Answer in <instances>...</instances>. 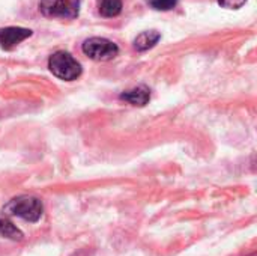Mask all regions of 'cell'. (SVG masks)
I'll use <instances>...</instances> for the list:
<instances>
[{"mask_svg": "<svg viewBox=\"0 0 257 256\" xmlns=\"http://www.w3.org/2000/svg\"><path fill=\"white\" fill-rule=\"evenodd\" d=\"M42 213H44V205L35 196H18L11 199L3 207V214L20 217L30 223L38 222L42 217Z\"/></svg>", "mask_w": 257, "mask_h": 256, "instance_id": "6da1fadb", "label": "cell"}, {"mask_svg": "<svg viewBox=\"0 0 257 256\" xmlns=\"http://www.w3.org/2000/svg\"><path fill=\"white\" fill-rule=\"evenodd\" d=\"M50 71L60 80L72 81L81 74V65L66 51H56L48 60Z\"/></svg>", "mask_w": 257, "mask_h": 256, "instance_id": "7a4b0ae2", "label": "cell"}, {"mask_svg": "<svg viewBox=\"0 0 257 256\" xmlns=\"http://www.w3.org/2000/svg\"><path fill=\"white\" fill-rule=\"evenodd\" d=\"M39 11L50 18L72 20L78 15L80 0H41Z\"/></svg>", "mask_w": 257, "mask_h": 256, "instance_id": "3957f363", "label": "cell"}, {"mask_svg": "<svg viewBox=\"0 0 257 256\" xmlns=\"http://www.w3.org/2000/svg\"><path fill=\"white\" fill-rule=\"evenodd\" d=\"M83 53L93 60H111L117 56L119 48L114 42L105 38H89L83 44Z\"/></svg>", "mask_w": 257, "mask_h": 256, "instance_id": "277c9868", "label": "cell"}, {"mask_svg": "<svg viewBox=\"0 0 257 256\" xmlns=\"http://www.w3.org/2000/svg\"><path fill=\"white\" fill-rule=\"evenodd\" d=\"M32 36L30 29L24 27H3L0 29V45L3 50H12L20 42Z\"/></svg>", "mask_w": 257, "mask_h": 256, "instance_id": "5b68a950", "label": "cell"}, {"mask_svg": "<svg viewBox=\"0 0 257 256\" xmlns=\"http://www.w3.org/2000/svg\"><path fill=\"white\" fill-rule=\"evenodd\" d=\"M120 100L133 104V106H146L151 100V91L146 86H136L133 89L125 91L120 94Z\"/></svg>", "mask_w": 257, "mask_h": 256, "instance_id": "8992f818", "label": "cell"}, {"mask_svg": "<svg viewBox=\"0 0 257 256\" xmlns=\"http://www.w3.org/2000/svg\"><path fill=\"white\" fill-rule=\"evenodd\" d=\"M161 35L157 30H148L140 33L136 39H134V48L139 51H146L149 48H152L158 41H160Z\"/></svg>", "mask_w": 257, "mask_h": 256, "instance_id": "52a82bcc", "label": "cell"}, {"mask_svg": "<svg viewBox=\"0 0 257 256\" xmlns=\"http://www.w3.org/2000/svg\"><path fill=\"white\" fill-rule=\"evenodd\" d=\"M123 0H98V11L102 17L113 18L122 11Z\"/></svg>", "mask_w": 257, "mask_h": 256, "instance_id": "ba28073f", "label": "cell"}, {"mask_svg": "<svg viewBox=\"0 0 257 256\" xmlns=\"http://www.w3.org/2000/svg\"><path fill=\"white\" fill-rule=\"evenodd\" d=\"M0 235L9 238V240H14V241H20L23 240V232L14 225L11 223L9 220H5V219H0Z\"/></svg>", "mask_w": 257, "mask_h": 256, "instance_id": "9c48e42d", "label": "cell"}, {"mask_svg": "<svg viewBox=\"0 0 257 256\" xmlns=\"http://www.w3.org/2000/svg\"><path fill=\"white\" fill-rule=\"evenodd\" d=\"M149 3L157 11H170L178 5V0H151Z\"/></svg>", "mask_w": 257, "mask_h": 256, "instance_id": "30bf717a", "label": "cell"}, {"mask_svg": "<svg viewBox=\"0 0 257 256\" xmlns=\"http://www.w3.org/2000/svg\"><path fill=\"white\" fill-rule=\"evenodd\" d=\"M247 0H218V3L223 6V8H227V9H238L241 8Z\"/></svg>", "mask_w": 257, "mask_h": 256, "instance_id": "8fae6325", "label": "cell"}, {"mask_svg": "<svg viewBox=\"0 0 257 256\" xmlns=\"http://www.w3.org/2000/svg\"><path fill=\"white\" fill-rule=\"evenodd\" d=\"M250 256H256V253H253V255H250Z\"/></svg>", "mask_w": 257, "mask_h": 256, "instance_id": "7c38bea8", "label": "cell"}]
</instances>
